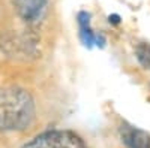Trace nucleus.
Listing matches in <instances>:
<instances>
[{
  "label": "nucleus",
  "mask_w": 150,
  "mask_h": 148,
  "mask_svg": "<svg viewBox=\"0 0 150 148\" xmlns=\"http://www.w3.org/2000/svg\"><path fill=\"white\" fill-rule=\"evenodd\" d=\"M77 22H78V32H80V39L86 48H104L107 43V39L102 33L93 32L90 26V14L86 11L78 12L77 15Z\"/></svg>",
  "instance_id": "3"
},
{
  "label": "nucleus",
  "mask_w": 150,
  "mask_h": 148,
  "mask_svg": "<svg viewBox=\"0 0 150 148\" xmlns=\"http://www.w3.org/2000/svg\"><path fill=\"white\" fill-rule=\"evenodd\" d=\"M135 57L138 60V63L144 67L150 70V43L141 42L137 45L135 48Z\"/></svg>",
  "instance_id": "6"
},
{
  "label": "nucleus",
  "mask_w": 150,
  "mask_h": 148,
  "mask_svg": "<svg viewBox=\"0 0 150 148\" xmlns=\"http://www.w3.org/2000/svg\"><path fill=\"white\" fill-rule=\"evenodd\" d=\"M48 0H15L17 9L23 20L29 22L38 21L47 8Z\"/></svg>",
  "instance_id": "5"
},
{
  "label": "nucleus",
  "mask_w": 150,
  "mask_h": 148,
  "mask_svg": "<svg viewBox=\"0 0 150 148\" xmlns=\"http://www.w3.org/2000/svg\"><path fill=\"white\" fill-rule=\"evenodd\" d=\"M35 117L36 106L29 91L18 87L0 88V130H24Z\"/></svg>",
  "instance_id": "1"
},
{
  "label": "nucleus",
  "mask_w": 150,
  "mask_h": 148,
  "mask_svg": "<svg viewBox=\"0 0 150 148\" xmlns=\"http://www.w3.org/2000/svg\"><path fill=\"white\" fill-rule=\"evenodd\" d=\"M108 20H110V22H114V24H119V21H120L119 15H110Z\"/></svg>",
  "instance_id": "7"
},
{
  "label": "nucleus",
  "mask_w": 150,
  "mask_h": 148,
  "mask_svg": "<svg viewBox=\"0 0 150 148\" xmlns=\"http://www.w3.org/2000/svg\"><path fill=\"white\" fill-rule=\"evenodd\" d=\"M120 141L126 148H150V133L123 121L119 127Z\"/></svg>",
  "instance_id": "4"
},
{
  "label": "nucleus",
  "mask_w": 150,
  "mask_h": 148,
  "mask_svg": "<svg viewBox=\"0 0 150 148\" xmlns=\"http://www.w3.org/2000/svg\"><path fill=\"white\" fill-rule=\"evenodd\" d=\"M21 148H89L87 144L71 130H47L36 135Z\"/></svg>",
  "instance_id": "2"
}]
</instances>
